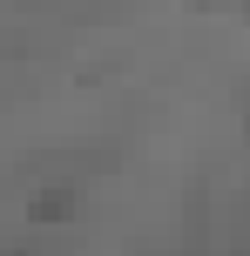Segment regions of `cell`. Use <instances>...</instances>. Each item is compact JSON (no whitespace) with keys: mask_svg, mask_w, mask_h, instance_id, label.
I'll return each mask as SVG.
<instances>
[{"mask_svg":"<svg viewBox=\"0 0 250 256\" xmlns=\"http://www.w3.org/2000/svg\"><path fill=\"white\" fill-rule=\"evenodd\" d=\"M68 216H81V196L75 189H48V196L27 202V222H68Z\"/></svg>","mask_w":250,"mask_h":256,"instance_id":"obj_1","label":"cell"}]
</instances>
